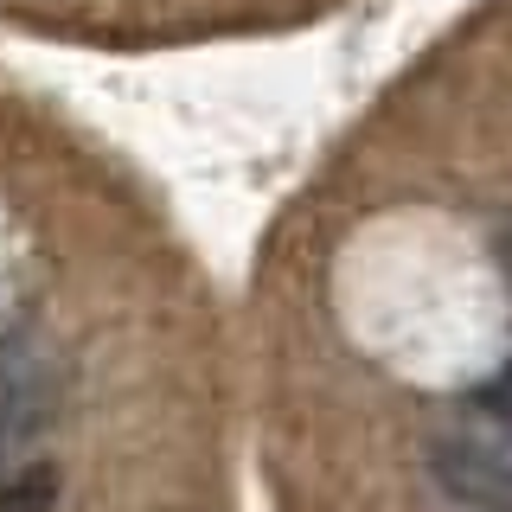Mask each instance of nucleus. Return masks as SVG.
Segmentation results:
<instances>
[{
  "mask_svg": "<svg viewBox=\"0 0 512 512\" xmlns=\"http://www.w3.org/2000/svg\"><path fill=\"white\" fill-rule=\"evenodd\" d=\"M52 493H58V480L52 474H20V480H0V512H45L52 506Z\"/></svg>",
  "mask_w": 512,
  "mask_h": 512,
  "instance_id": "nucleus-3",
  "label": "nucleus"
},
{
  "mask_svg": "<svg viewBox=\"0 0 512 512\" xmlns=\"http://www.w3.org/2000/svg\"><path fill=\"white\" fill-rule=\"evenodd\" d=\"M52 416V365L39 346H0V461Z\"/></svg>",
  "mask_w": 512,
  "mask_h": 512,
  "instance_id": "nucleus-1",
  "label": "nucleus"
},
{
  "mask_svg": "<svg viewBox=\"0 0 512 512\" xmlns=\"http://www.w3.org/2000/svg\"><path fill=\"white\" fill-rule=\"evenodd\" d=\"M436 442L455 448L461 461H474L480 474H493L500 487H512V423H500V416H487V410H468V416H455V423H442Z\"/></svg>",
  "mask_w": 512,
  "mask_h": 512,
  "instance_id": "nucleus-2",
  "label": "nucleus"
},
{
  "mask_svg": "<svg viewBox=\"0 0 512 512\" xmlns=\"http://www.w3.org/2000/svg\"><path fill=\"white\" fill-rule=\"evenodd\" d=\"M468 410H487V416H500V423H512V372H500V378H493V384L474 397Z\"/></svg>",
  "mask_w": 512,
  "mask_h": 512,
  "instance_id": "nucleus-4",
  "label": "nucleus"
}]
</instances>
